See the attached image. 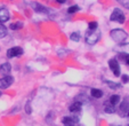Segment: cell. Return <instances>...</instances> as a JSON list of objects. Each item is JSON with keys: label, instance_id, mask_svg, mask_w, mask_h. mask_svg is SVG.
<instances>
[{"label": "cell", "instance_id": "6da1fadb", "mask_svg": "<svg viewBox=\"0 0 129 126\" xmlns=\"http://www.w3.org/2000/svg\"><path fill=\"white\" fill-rule=\"evenodd\" d=\"M110 37H111V39H112L114 43H117V44H119V45H122V44H124V41L127 40L128 34L122 29H112L110 31Z\"/></svg>", "mask_w": 129, "mask_h": 126}, {"label": "cell", "instance_id": "7a4b0ae2", "mask_svg": "<svg viewBox=\"0 0 129 126\" xmlns=\"http://www.w3.org/2000/svg\"><path fill=\"white\" fill-rule=\"evenodd\" d=\"M100 39H101V32L97 31V30H94V31L87 30V32L85 34V40L88 45L97 44L98 41H100Z\"/></svg>", "mask_w": 129, "mask_h": 126}, {"label": "cell", "instance_id": "3957f363", "mask_svg": "<svg viewBox=\"0 0 129 126\" xmlns=\"http://www.w3.org/2000/svg\"><path fill=\"white\" fill-rule=\"evenodd\" d=\"M110 21L111 22H118L120 24H123L126 21V15L120 8H114L113 12L110 15Z\"/></svg>", "mask_w": 129, "mask_h": 126}, {"label": "cell", "instance_id": "277c9868", "mask_svg": "<svg viewBox=\"0 0 129 126\" xmlns=\"http://www.w3.org/2000/svg\"><path fill=\"white\" fill-rule=\"evenodd\" d=\"M24 54V49L21 46H14L10 47V48L7 49V53H6V56L8 58H14V57H21V56Z\"/></svg>", "mask_w": 129, "mask_h": 126}, {"label": "cell", "instance_id": "5b68a950", "mask_svg": "<svg viewBox=\"0 0 129 126\" xmlns=\"http://www.w3.org/2000/svg\"><path fill=\"white\" fill-rule=\"evenodd\" d=\"M109 68L112 71V73L115 77L121 76V69H120V63L117 58H110L109 60Z\"/></svg>", "mask_w": 129, "mask_h": 126}, {"label": "cell", "instance_id": "8992f818", "mask_svg": "<svg viewBox=\"0 0 129 126\" xmlns=\"http://www.w3.org/2000/svg\"><path fill=\"white\" fill-rule=\"evenodd\" d=\"M31 7H32V9H33L36 13H38V14L47 15V14L50 13V9H49V8H47L46 6H44L42 4H40V3H37V1H32Z\"/></svg>", "mask_w": 129, "mask_h": 126}, {"label": "cell", "instance_id": "52a82bcc", "mask_svg": "<svg viewBox=\"0 0 129 126\" xmlns=\"http://www.w3.org/2000/svg\"><path fill=\"white\" fill-rule=\"evenodd\" d=\"M14 82V77L12 76H4L3 78H0V90H7L8 87L13 85Z\"/></svg>", "mask_w": 129, "mask_h": 126}, {"label": "cell", "instance_id": "ba28073f", "mask_svg": "<svg viewBox=\"0 0 129 126\" xmlns=\"http://www.w3.org/2000/svg\"><path fill=\"white\" fill-rule=\"evenodd\" d=\"M79 121V117L77 115H71V116H65L62 118V124L63 125H77Z\"/></svg>", "mask_w": 129, "mask_h": 126}, {"label": "cell", "instance_id": "9c48e42d", "mask_svg": "<svg viewBox=\"0 0 129 126\" xmlns=\"http://www.w3.org/2000/svg\"><path fill=\"white\" fill-rule=\"evenodd\" d=\"M119 110H120V115H121V117H127V114L129 112V101L127 99L122 100V102L120 103Z\"/></svg>", "mask_w": 129, "mask_h": 126}, {"label": "cell", "instance_id": "30bf717a", "mask_svg": "<svg viewBox=\"0 0 129 126\" xmlns=\"http://www.w3.org/2000/svg\"><path fill=\"white\" fill-rule=\"evenodd\" d=\"M10 18V13L6 7H0V23H6Z\"/></svg>", "mask_w": 129, "mask_h": 126}, {"label": "cell", "instance_id": "8fae6325", "mask_svg": "<svg viewBox=\"0 0 129 126\" xmlns=\"http://www.w3.org/2000/svg\"><path fill=\"white\" fill-rule=\"evenodd\" d=\"M12 72V64L9 62H5L0 66V73L3 76H9Z\"/></svg>", "mask_w": 129, "mask_h": 126}, {"label": "cell", "instance_id": "7c38bea8", "mask_svg": "<svg viewBox=\"0 0 129 126\" xmlns=\"http://www.w3.org/2000/svg\"><path fill=\"white\" fill-rule=\"evenodd\" d=\"M81 108H82V103L76 100V101L69 107V110H70V112H72V114H78V112L81 111Z\"/></svg>", "mask_w": 129, "mask_h": 126}, {"label": "cell", "instance_id": "4fadbf2b", "mask_svg": "<svg viewBox=\"0 0 129 126\" xmlns=\"http://www.w3.org/2000/svg\"><path fill=\"white\" fill-rule=\"evenodd\" d=\"M103 110H104L106 114H114L115 112V107L114 106H112V104L109 102V100H107V101H105L104 103H103Z\"/></svg>", "mask_w": 129, "mask_h": 126}, {"label": "cell", "instance_id": "5bb4252c", "mask_svg": "<svg viewBox=\"0 0 129 126\" xmlns=\"http://www.w3.org/2000/svg\"><path fill=\"white\" fill-rule=\"evenodd\" d=\"M103 94H104L103 91L100 90V88H91L90 90V96L93 99H96V100L101 99V97H103Z\"/></svg>", "mask_w": 129, "mask_h": 126}, {"label": "cell", "instance_id": "9a60e30c", "mask_svg": "<svg viewBox=\"0 0 129 126\" xmlns=\"http://www.w3.org/2000/svg\"><path fill=\"white\" fill-rule=\"evenodd\" d=\"M120 101H121V97H120L119 94H112V95H110V97H109V102L112 106H114V107L120 103Z\"/></svg>", "mask_w": 129, "mask_h": 126}, {"label": "cell", "instance_id": "2e32d148", "mask_svg": "<svg viewBox=\"0 0 129 126\" xmlns=\"http://www.w3.org/2000/svg\"><path fill=\"white\" fill-rule=\"evenodd\" d=\"M103 81H104L105 84L109 86L110 90H118V88H120V86H121V84H120V82H115V81H112V80L103 79Z\"/></svg>", "mask_w": 129, "mask_h": 126}, {"label": "cell", "instance_id": "e0dca14e", "mask_svg": "<svg viewBox=\"0 0 129 126\" xmlns=\"http://www.w3.org/2000/svg\"><path fill=\"white\" fill-rule=\"evenodd\" d=\"M23 27H24V24H23V22H21V21H17V22H13V23H10V24H9V29H10V30H14V31L21 30Z\"/></svg>", "mask_w": 129, "mask_h": 126}, {"label": "cell", "instance_id": "ac0fdd59", "mask_svg": "<svg viewBox=\"0 0 129 126\" xmlns=\"http://www.w3.org/2000/svg\"><path fill=\"white\" fill-rule=\"evenodd\" d=\"M70 39L72 41H74V43H78V41H80V39H81V34H80V32L79 31H74V32H72V33L70 34Z\"/></svg>", "mask_w": 129, "mask_h": 126}, {"label": "cell", "instance_id": "d6986e66", "mask_svg": "<svg viewBox=\"0 0 129 126\" xmlns=\"http://www.w3.org/2000/svg\"><path fill=\"white\" fill-rule=\"evenodd\" d=\"M119 57L121 58L122 62L126 63L127 66L129 67V53H124V52H122V53L119 54Z\"/></svg>", "mask_w": 129, "mask_h": 126}, {"label": "cell", "instance_id": "ffe728a7", "mask_svg": "<svg viewBox=\"0 0 129 126\" xmlns=\"http://www.w3.org/2000/svg\"><path fill=\"white\" fill-rule=\"evenodd\" d=\"M80 10V7H79L78 5H73V6H70V7L68 8V14L72 15V14H76L77 12H79Z\"/></svg>", "mask_w": 129, "mask_h": 126}, {"label": "cell", "instance_id": "44dd1931", "mask_svg": "<svg viewBox=\"0 0 129 126\" xmlns=\"http://www.w3.org/2000/svg\"><path fill=\"white\" fill-rule=\"evenodd\" d=\"M6 36H7V28L3 23H0V38H5Z\"/></svg>", "mask_w": 129, "mask_h": 126}, {"label": "cell", "instance_id": "7402d4cb", "mask_svg": "<svg viewBox=\"0 0 129 126\" xmlns=\"http://www.w3.org/2000/svg\"><path fill=\"white\" fill-rule=\"evenodd\" d=\"M97 29H98V23L96 21H91V22L88 23V30L94 31V30H97Z\"/></svg>", "mask_w": 129, "mask_h": 126}, {"label": "cell", "instance_id": "603a6c76", "mask_svg": "<svg viewBox=\"0 0 129 126\" xmlns=\"http://www.w3.org/2000/svg\"><path fill=\"white\" fill-rule=\"evenodd\" d=\"M117 1L121 6H123L124 8H128V9H129V0H117Z\"/></svg>", "mask_w": 129, "mask_h": 126}, {"label": "cell", "instance_id": "cb8c5ba5", "mask_svg": "<svg viewBox=\"0 0 129 126\" xmlns=\"http://www.w3.org/2000/svg\"><path fill=\"white\" fill-rule=\"evenodd\" d=\"M25 111H26L27 115H30L32 112V109H31V104H30V101L26 102V104H25Z\"/></svg>", "mask_w": 129, "mask_h": 126}, {"label": "cell", "instance_id": "d4e9b609", "mask_svg": "<svg viewBox=\"0 0 129 126\" xmlns=\"http://www.w3.org/2000/svg\"><path fill=\"white\" fill-rule=\"evenodd\" d=\"M121 81H122V84H127V82H129V76L128 75H122L121 76Z\"/></svg>", "mask_w": 129, "mask_h": 126}, {"label": "cell", "instance_id": "484cf974", "mask_svg": "<svg viewBox=\"0 0 129 126\" xmlns=\"http://www.w3.org/2000/svg\"><path fill=\"white\" fill-rule=\"evenodd\" d=\"M57 4H59V5H63V4L66 3V0H55Z\"/></svg>", "mask_w": 129, "mask_h": 126}, {"label": "cell", "instance_id": "4316f807", "mask_svg": "<svg viewBox=\"0 0 129 126\" xmlns=\"http://www.w3.org/2000/svg\"><path fill=\"white\" fill-rule=\"evenodd\" d=\"M126 118L128 119V124H127V126H129V112H128V114H127V117H126Z\"/></svg>", "mask_w": 129, "mask_h": 126}, {"label": "cell", "instance_id": "83f0119b", "mask_svg": "<svg viewBox=\"0 0 129 126\" xmlns=\"http://www.w3.org/2000/svg\"><path fill=\"white\" fill-rule=\"evenodd\" d=\"M63 126H76V125H63Z\"/></svg>", "mask_w": 129, "mask_h": 126}, {"label": "cell", "instance_id": "f1b7e54d", "mask_svg": "<svg viewBox=\"0 0 129 126\" xmlns=\"http://www.w3.org/2000/svg\"><path fill=\"white\" fill-rule=\"evenodd\" d=\"M1 95H3V94H1V92H0V96H1Z\"/></svg>", "mask_w": 129, "mask_h": 126}, {"label": "cell", "instance_id": "f546056e", "mask_svg": "<svg viewBox=\"0 0 129 126\" xmlns=\"http://www.w3.org/2000/svg\"><path fill=\"white\" fill-rule=\"evenodd\" d=\"M0 51H1V47H0Z\"/></svg>", "mask_w": 129, "mask_h": 126}, {"label": "cell", "instance_id": "4dcf8cb0", "mask_svg": "<svg viewBox=\"0 0 129 126\" xmlns=\"http://www.w3.org/2000/svg\"><path fill=\"white\" fill-rule=\"evenodd\" d=\"M79 126H81V125H79Z\"/></svg>", "mask_w": 129, "mask_h": 126}]
</instances>
